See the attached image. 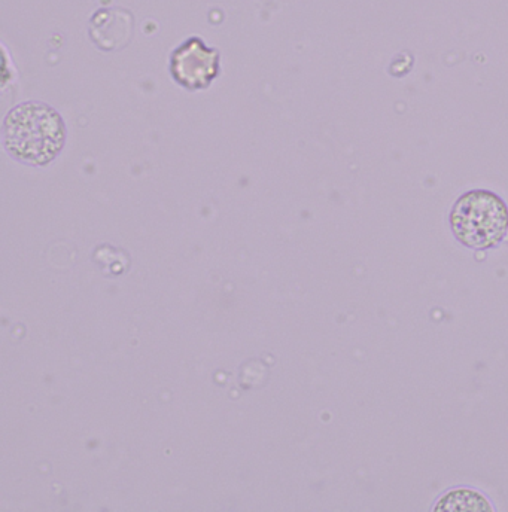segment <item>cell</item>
<instances>
[{
  "mask_svg": "<svg viewBox=\"0 0 508 512\" xmlns=\"http://www.w3.org/2000/svg\"><path fill=\"white\" fill-rule=\"evenodd\" d=\"M66 126L59 112L45 103L15 106L3 123V143L15 160L47 166L62 152Z\"/></svg>",
  "mask_w": 508,
  "mask_h": 512,
  "instance_id": "1",
  "label": "cell"
},
{
  "mask_svg": "<svg viewBox=\"0 0 508 512\" xmlns=\"http://www.w3.org/2000/svg\"><path fill=\"white\" fill-rule=\"evenodd\" d=\"M169 70L176 84L185 90H206L221 72L219 51L209 48L199 36H193L173 50Z\"/></svg>",
  "mask_w": 508,
  "mask_h": 512,
  "instance_id": "3",
  "label": "cell"
},
{
  "mask_svg": "<svg viewBox=\"0 0 508 512\" xmlns=\"http://www.w3.org/2000/svg\"><path fill=\"white\" fill-rule=\"evenodd\" d=\"M437 511H485L492 510L485 496L471 489H456L444 495L436 505Z\"/></svg>",
  "mask_w": 508,
  "mask_h": 512,
  "instance_id": "5",
  "label": "cell"
},
{
  "mask_svg": "<svg viewBox=\"0 0 508 512\" xmlns=\"http://www.w3.org/2000/svg\"><path fill=\"white\" fill-rule=\"evenodd\" d=\"M450 224L456 239L468 248H494L506 237L508 209L494 192L470 191L456 201Z\"/></svg>",
  "mask_w": 508,
  "mask_h": 512,
  "instance_id": "2",
  "label": "cell"
},
{
  "mask_svg": "<svg viewBox=\"0 0 508 512\" xmlns=\"http://www.w3.org/2000/svg\"><path fill=\"white\" fill-rule=\"evenodd\" d=\"M133 36V15L126 9H100L90 21V38L100 50L118 51Z\"/></svg>",
  "mask_w": 508,
  "mask_h": 512,
  "instance_id": "4",
  "label": "cell"
}]
</instances>
